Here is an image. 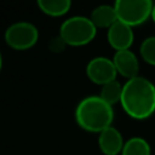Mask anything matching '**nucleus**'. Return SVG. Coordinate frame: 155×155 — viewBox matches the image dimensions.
Listing matches in <instances>:
<instances>
[{
    "label": "nucleus",
    "mask_w": 155,
    "mask_h": 155,
    "mask_svg": "<svg viewBox=\"0 0 155 155\" xmlns=\"http://www.w3.org/2000/svg\"><path fill=\"white\" fill-rule=\"evenodd\" d=\"M120 104L134 120H145L155 113V85L144 76L126 80L122 85Z\"/></svg>",
    "instance_id": "obj_1"
},
{
    "label": "nucleus",
    "mask_w": 155,
    "mask_h": 155,
    "mask_svg": "<svg viewBox=\"0 0 155 155\" xmlns=\"http://www.w3.org/2000/svg\"><path fill=\"white\" fill-rule=\"evenodd\" d=\"M75 120L82 130L101 133L111 126L114 110L113 107L99 96H87L78 103L75 108Z\"/></svg>",
    "instance_id": "obj_2"
},
{
    "label": "nucleus",
    "mask_w": 155,
    "mask_h": 155,
    "mask_svg": "<svg viewBox=\"0 0 155 155\" xmlns=\"http://www.w3.org/2000/svg\"><path fill=\"white\" fill-rule=\"evenodd\" d=\"M96 33L97 28L90 17L73 16L61 24L58 34L69 46H84L94 39Z\"/></svg>",
    "instance_id": "obj_3"
},
{
    "label": "nucleus",
    "mask_w": 155,
    "mask_h": 155,
    "mask_svg": "<svg viewBox=\"0 0 155 155\" xmlns=\"http://www.w3.org/2000/svg\"><path fill=\"white\" fill-rule=\"evenodd\" d=\"M114 7L117 21L133 28L151 18L154 4L150 0H116Z\"/></svg>",
    "instance_id": "obj_4"
},
{
    "label": "nucleus",
    "mask_w": 155,
    "mask_h": 155,
    "mask_svg": "<svg viewBox=\"0 0 155 155\" xmlns=\"http://www.w3.org/2000/svg\"><path fill=\"white\" fill-rule=\"evenodd\" d=\"M4 38L11 48L24 51L31 48L36 44L39 39V30L33 23L21 21L8 25L5 30Z\"/></svg>",
    "instance_id": "obj_5"
},
{
    "label": "nucleus",
    "mask_w": 155,
    "mask_h": 155,
    "mask_svg": "<svg viewBox=\"0 0 155 155\" xmlns=\"http://www.w3.org/2000/svg\"><path fill=\"white\" fill-rule=\"evenodd\" d=\"M86 75L87 78L97 85H105L113 80H116L117 71L113 63V59L98 56L93 57L86 65Z\"/></svg>",
    "instance_id": "obj_6"
},
{
    "label": "nucleus",
    "mask_w": 155,
    "mask_h": 155,
    "mask_svg": "<svg viewBox=\"0 0 155 155\" xmlns=\"http://www.w3.org/2000/svg\"><path fill=\"white\" fill-rule=\"evenodd\" d=\"M107 40L115 52L130 50L134 40L133 29L130 25L117 21L107 30Z\"/></svg>",
    "instance_id": "obj_7"
},
{
    "label": "nucleus",
    "mask_w": 155,
    "mask_h": 155,
    "mask_svg": "<svg viewBox=\"0 0 155 155\" xmlns=\"http://www.w3.org/2000/svg\"><path fill=\"white\" fill-rule=\"evenodd\" d=\"M111 59H113V63L115 65L117 74L125 78L126 80L138 76L139 61L131 50L116 51Z\"/></svg>",
    "instance_id": "obj_8"
},
{
    "label": "nucleus",
    "mask_w": 155,
    "mask_h": 155,
    "mask_svg": "<svg viewBox=\"0 0 155 155\" xmlns=\"http://www.w3.org/2000/svg\"><path fill=\"white\" fill-rule=\"evenodd\" d=\"M124 144L125 142L121 132L114 126H110L98 133V147L104 155L121 154Z\"/></svg>",
    "instance_id": "obj_9"
},
{
    "label": "nucleus",
    "mask_w": 155,
    "mask_h": 155,
    "mask_svg": "<svg viewBox=\"0 0 155 155\" xmlns=\"http://www.w3.org/2000/svg\"><path fill=\"white\" fill-rule=\"evenodd\" d=\"M90 19L96 25V28H105L107 30L117 22V16L114 5H99L94 7L91 12Z\"/></svg>",
    "instance_id": "obj_10"
},
{
    "label": "nucleus",
    "mask_w": 155,
    "mask_h": 155,
    "mask_svg": "<svg viewBox=\"0 0 155 155\" xmlns=\"http://www.w3.org/2000/svg\"><path fill=\"white\" fill-rule=\"evenodd\" d=\"M36 4L44 13L52 17L63 16L71 7L70 0H38Z\"/></svg>",
    "instance_id": "obj_11"
},
{
    "label": "nucleus",
    "mask_w": 155,
    "mask_h": 155,
    "mask_svg": "<svg viewBox=\"0 0 155 155\" xmlns=\"http://www.w3.org/2000/svg\"><path fill=\"white\" fill-rule=\"evenodd\" d=\"M121 155H151V148L144 138L131 137L125 142Z\"/></svg>",
    "instance_id": "obj_12"
},
{
    "label": "nucleus",
    "mask_w": 155,
    "mask_h": 155,
    "mask_svg": "<svg viewBox=\"0 0 155 155\" xmlns=\"http://www.w3.org/2000/svg\"><path fill=\"white\" fill-rule=\"evenodd\" d=\"M121 94H122V85L117 80H113L101 87V92L98 96L104 102H107L109 105L113 107L114 104L120 103Z\"/></svg>",
    "instance_id": "obj_13"
},
{
    "label": "nucleus",
    "mask_w": 155,
    "mask_h": 155,
    "mask_svg": "<svg viewBox=\"0 0 155 155\" xmlns=\"http://www.w3.org/2000/svg\"><path fill=\"white\" fill-rule=\"evenodd\" d=\"M139 53L145 63L155 67V36H148L142 41Z\"/></svg>",
    "instance_id": "obj_14"
},
{
    "label": "nucleus",
    "mask_w": 155,
    "mask_h": 155,
    "mask_svg": "<svg viewBox=\"0 0 155 155\" xmlns=\"http://www.w3.org/2000/svg\"><path fill=\"white\" fill-rule=\"evenodd\" d=\"M65 46H67V42L59 34L52 36L50 39V41L47 42V48L53 53H61L62 51H64Z\"/></svg>",
    "instance_id": "obj_15"
},
{
    "label": "nucleus",
    "mask_w": 155,
    "mask_h": 155,
    "mask_svg": "<svg viewBox=\"0 0 155 155\" xmlns=\"http://www.w3.org/2000/svg\"><path fill=\"white\" fill-rule=\"evenodd\" d=\"M151 19H153V22L155 23V4H154V7H153V13H151Z\"/></svg>",
    "instance_id": "obj_16"
},
{
    "label": "nucleus",
    "mask_w": 155,
    "mask_h": 155,
    "mask_svg": "<svg viewBox=\"0 0 155 155\" xmlns=\"http://www.w3.org/2000/svg\"><path fill=\"white\" fill-rule=\"evenodd\" d=\"M2 68V56H1V52H0V70Z\"/></svg>",
    "instance_id": "obj_17"
}]
</instances>
